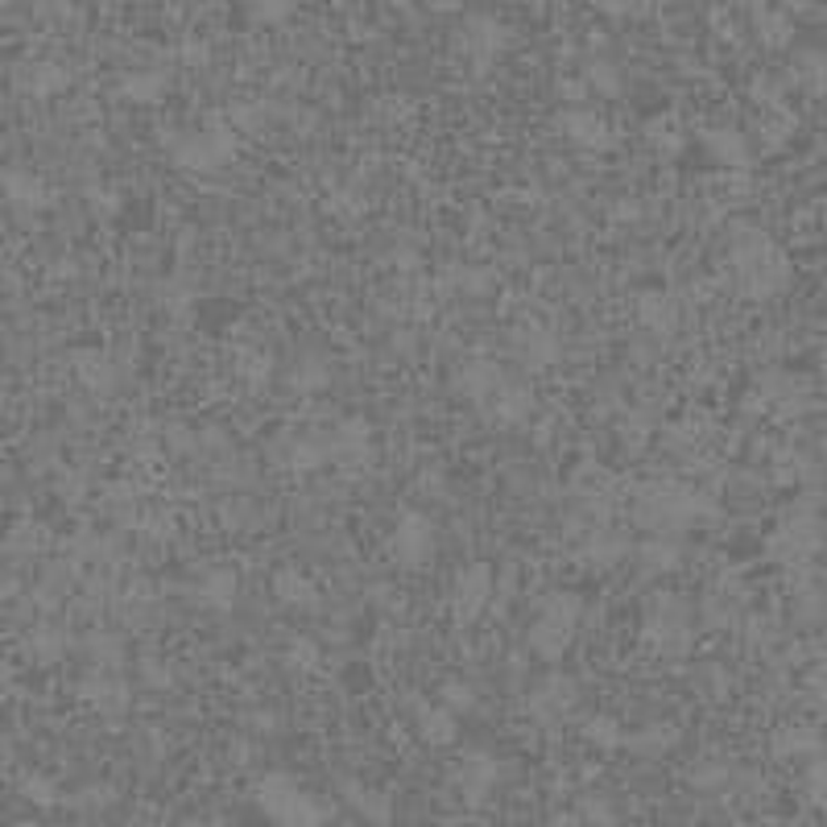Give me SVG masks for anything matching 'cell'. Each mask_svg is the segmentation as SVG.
Segmentation results:
<instances>
[{
	"label": "cell",
	"mask_w": 827,
	"mask_h": 827,
	"mask_svg": "<svg viewBox=\"0 0 827 827\" xmlns=\"http://www.w3.org/2000/svg\"><path fill=\"white\" fill-rule=\"evenodd\" d=\"M728 277L744 298H774L790 286V261L765 232L737 227L732 248H728Z\"/></svg>",
	"instance_id": "6da1fadb"
},
{
	"label": "cell",
	"mask_w": 827,
	"mask_h": 827,
	"mask_svg": "<svg viewBox=\"0 0 827 827\" xmlns=\"http://www.w3.org/2000/svg\"><path fill=\"white\" fill-rule=\"evenodd\" d=\"M707 514H712V501L695 489H687V484H675V480L645 484L633 501V517L650 534H670V530H682V526H691Z\"/></svg>",
	"instance_id": "7a4b0ae2"
},
{
	"label": "cell",
	"mask_w": 827,
	"mask_h": 827,
	"mask_svg": "<svg viewBox=\"0 0 827 827\" xmlns=\"http://www.w3.org/2000/svg\"><path fill=\"white\" fill-rule=\"evenodd\" d=\"M165 149H170L174 165L186 170V174H215V170L236 162L240 133L224 121H211L203 128H195V133H178L174 141H165Z\"/></svg>",
	"instance_id": "3957f363"
},
{
	"label": "cell",
	"mask_w": 827,
	"mask_h": 827,
	"mask_svg": "<svg viewBox=\"0 0 827 827\" xmlns=\"http://www.w3.org/2000/svg\"><path fill=\"white\" fill-rule=\"evenodd\" d=\"M579 625H583V596H576V592H551L538 604L534 625H530V650L542 662H558L571 650Z\"/></svg>",
	"instance_id": "277c9868"
},
{
	"label": "cell",
	"mask_w": 827,
	"mask_h": 827,
	"mask_svg": "<svg viewBox=\"0 0 827 827\" xmlns=\"http://www.w3.org/2000/svg\"><path fill=\"white\" fill-rule=\"evenodd\" d=\"M641 641L658 654V658H682L695 641V625H691V608L682 596L662 592L645 604V617H641Z\"/></svg>",
	"instance_id": "5b68a950"
},
{
	"label": "cell",
	"mask_w": 827,
	"mask_h": 827,
	"mask_svg": "<svg viewBox=\"0 0 827 827\" xmlns=\"http://www.w3.org/2000/svg\"><path fill=\"white\" fill-rule=\"evenodd\" d=\"M252 799L261 806V815L273 824L286 827H314L328 819V811L310 799V790L294 782L289 774H266L261 782L252 786Z\"/></svg>",
	"instance_id": "8992f818"
},
{
	"label": "cell",
	"mask_w": 827,
	"mask_h": 827,
	"mask_svg": "<svg viewBox=\"0 0 827 827\" xmlns=\"http://www.w3.org/2000/svg\"><path fill=\"white\" fill-rule=\"evenodd\" d=\"M439 551V534H434V521L422 509H402L393 517L390 530V558L406 571H418L427 567Z\"/></svg>",
	"instance_id": "52a82bcc"
},
{
	"label": "cell",
	"mask_w": 827,
	"mask_h": 827,
	"mask_svg": "<svg viewBox=\"0 0 827 827\" xmlns=\"http://www.w3.org/2000/svg\"><path fill=\"white\" fill-rule=\"evenodd\" d=\"M493 592H496V579H493V567L489 563H464L452 579V596H447V608H452V620L455 625H476V620L489 613V604H493Z\"/></svg>",
	"instance_id": "ba28073f"
},
{
	"label": "cell",
	"mask_w": 827,
	"mask_h": 827,
	"mask_svg": "<svg viewBox=\"0 0 827 827\" xmlns=\"http://www.w3.org/2000/svg\"><path fill=\"white\" fill-rule=\"evenodd\" d=\"M455 50L472 66H493L509 50V25L496 21L493 13H472V17H464L459 34H455Z\"/></svg>",
	"instance_id": "9c48e42d"
},
{
	"label": "cell",
	"mask_w": 827,
	"mask_h": 827,
	"mask_svg": "<svg viewBox=\"0 0 827 827\" xmlns=\"http://www.w3.org/2000/svg\"><path fill=\"white\" fill-rule=\"evenodd\" d=\"M579 703V682L567 679V675H546V679L538 682L534 691H530V700H526V712H530V720L542 724V728H551V724L567 720L571 712H576Z\"/></svg>",
	"instance_id": "30bf717a"
},
{
	"label": "cell",
	"mask_w": 827,
	"mask_h": 827,
	"mask_svg": "<svg viewBox=\"0 0 827 827\" xmlns=\"http://www.w3.org/2000/svg\"><path fill=\"white\" fill-rule=\"evenodd\" d=\"M501 774H505V769H501V757H496V753H489V749H468V753L455 762L452 778L468 803H484L496 790V782H501Z\"/></svg>",
	"instance_id": "8fae6325"
},
{
	"label": "cell",
	"mask_w": 827,
	"mask_h": 827,
	"mask_svg": "<svg viewBox=\"0 0 827 827\" xmlns=\"http://www.w3.org/2000/svg\"><path fill=\"white\" fill-rule=\"evenodd\" d=\"M558 133L571 145H579V149H592V153H600V149H608V145L617 141L608 116L596 112V108H583V103H567L558 112Z\"/></svg>",
	"instance_id": "7c38bea8"
},
{
	"label": "cell",
	"mask_w": 827,
	"mask_h": 827,
	"mask_svg": "<svg viewBox=\"0 0 827 827\" xmlns=\"http://www.w3.org/2000/svg\"><path fill=\"white\" fill-rule=\"evenodd\" d=\"M819 551V526L811 514H794L778 526V534L769 538V555L782 563H806Z\"/></svg>",
	"instance_id": "4fadbf2b"
},
{
	"label": "cell",
	"mask_w": 827,
	"mask_h": 827,
	"mask_svg": "<svg viewBox=\"0 0 827 827\" xmlns=\"http://www.w3.org/2000/svg\"><path fill=\"white\" fill-rule=\"evenodd\" d=\"M480 410L489 414V422H496V427H521V422H530V418H534V393L505 377V381L493 390V397H489Z\"/></svg>",
	"instance_id": "5bb4252c"
},
{
	"label": "cell",
	"mask_w": 827,
	"mask_h": 827,
	"mask_svg": "<svg viewBox=\"0 0 827 827\" xmlns=\"http://www.w3.org/2000/svg\"><path fill=\"white\" fill-rule=\"evenodd\" d=\"M372 455V434L369 427L360 422V418H348V422H340L328 439V464H340V468H360V464H369Z\"/></svg>",
	"instance_id": "9a60e30c"
},
{
	"label": "cell",
	"mask_w": 827,
	"mask_h": 827,
	"mask_svg": "<svg viewBox=\"0 0 827 827\" xmlns=\"http://www.w3.org/2000/svg\"><path fill=\"white\" fill-rule=\"evenodd\" d=\"M269 588H273V596H277L282 608H294V613L319 608V583H314L303 567H277V571L269 576Z\"/></svg>",
	"instance_id": "2e32d148"
},
{
	"label": "cell",
	"mask_w": 827,
	"mask_h": 827,
	"mask_svg": "<svg viewBox=\"0 0 827 827\" xmlns=\"http://www.w3.org/2000/svg\"><path fill=\"white\" fill-rule=\"evenodd\" d=\"M0 195H4V203L17 207V211H41V207L50 203V186L41 183L34 170H21V165L0 170Z\"/></svg>",
	"instance_id": "e0dca14e"
},
{
	"label": "cell",
	"mask_w": 827,
	"mask_h": 827,
	"mask_svg": "<svg viewBox=\"0 0 827 827\" xmlns=\"http://www.w3.org/2000/svg\"><path fill=\"white\" fill-rule=\"evenodd\" d=\"M414 732H418V741L431 744V749H447L455 744L459 737V716H455L447 703H418V712H414Z\"/></svg>",
	"instance_id": "ac0fdd59"
},
{
	"label": "cell",
	"mask_w": 827,
	"mask_h": 827,
	"mask_svg": "<svg viewBox=\"0 0 827 827\" xmlns=\"http://www.w3.org/2000/svg\"><path fill=\"white\" fill-rule=\"evenodd\" d=\"M703 149H707V153H712V162L724 165V170H749V162H753L744 133L728 128V124L707 128V133H703Z\"/></svg>",
	"instance_id": "d6986e66"
},
{
	"label": "cell",
	"mask_w": 827,
	"mask_h": 827,
	"mask_svg": "<svg viewBox=\"0 0 827 827\" xmlns=\"http://www.w3.org/2000/svg\"><path fill=\"white\" fill-rule=\"evenodd\" d=\"M501 381H505V369H501V365H493V360H480V356H476V360H468L464 369L455 372V390L464 393L468 402H476V406H484V402L493 397V390L501 385Z\"/></svg>",
	"instance_id": "ffe728a7"
},
{
	"label": "cell",
	"mask_w": 827,
	"mask_h": 827,
	"mask_svg": "<svg viewBox=\"0 0 827 827\" xmlns=\"http://www.w3.org/2000/svg\"><path fill=\"white\" fill-rule=\"evenodd\" d=\"M199 604L215 608V613H232L236 600H240V571L236 567H211L203 579H199Z\"/></svg>",
	"instance_id": "44dd1931"
},
{
	"label": "cell",
	"mask_w": 827,
	"mask_h": 827,
	"mask_svg": "<svg viewBox=\"0 0 827 827\" xmlns=\"http://www.w3.org/2000/svg\"><path fill=\"white\" fill-rule=\"evenodd\" d=\"M633 314H638L641 328L654 331V335H670V331L679 328V307H675V298L662 294V289H645V294H638Z\"/></svg>",
	"instance_id": "7402d4cb"
},
{
	"label": "cell",
	"mask_w": 827,
	"mask_h": 827,
	"mask_svg": "<svg viewBox=\"0 0 827 827\" xmlns=\"http://www.w3.org/2000/svg\"><path fill=\"white\" fill-rule=\"evenodd\" d=\"M753 34L765 50H782L794 38V21L782 4H753Z\"/></svg>",
	"instance_id": "603a6c76"
},
{
	"label": "cell",
	"mask_w": 827,
	"mask_h": 827,
	"mask_svg": "<svg viewBox=\"0 0 827 827\" xmlns=\"http://www.w3.org/2000/svg\"><path fill=\"white\" fill-rule=\"evenodd\" d=\"M79 691L100 716H121L124 707H128V687L116 675H91V679H83Z\"/></svg>",
	"instance_id": "cb8c5ba5"
},
{
	"label": "cell",
	"mask_w": 827,
	"mask_h": 827,
	"mask_svg": "<svg viewBox=\"0 0 827 827\" xmlns=\"http://www.w3.org/2000/svg\"><path fill=\"white\" fill-rule=\"evenodd\" d=\"M517 351H521V360L530 365V369H551L558 360V335L551 328H538V323H530V328H521L517 331Z\"/></svg>",
	"instance_id": "d4e9b609"
},
{
	"label": "cell",
	"mask_w": 827,
	"mask_h": 827,
	"mask_svg": "<svg viewBox=\"0 0 827 827\" xmlns=\"http://www.w3.org/2000/svg\"><path fill=\"white\" fill-rule=\"evenodd\" d=\"M21 87L38 100H50V96H62L71 87V71L62 62H29L21 75Z\"/></svg>",
	"instance_id": "484cf974"
},
{
	"label": "cell",
	"mask_w": 827,
	"mask_h": 827,
	"mask_svg": "<svg viewBox=\"0 0 827 827\" xmlns=\"http://www.w3.org/2000/svg\"><path fill=\"white\" fill-rule=\"evenodd\" d=\"M116 91L128 103H158L170 91V75L165 71H128V75H121Z\"/></svg>",
	"instance_id": "4316f807"
},
{
	"label": "cell",
	"mask_w": 827,
	"mask_h": 827,
	"mask_svg": "<svg viewBox=\"0 0 827 827\" xmlns=\"http://www.w3.org/2000/svg\"><path fill=\"white\" fill-rule=\"evenodd\" d=\"M638 563L645 576H670V571L682 563V546L679 542H670V534H654L638 551Z\"/></svg>",
	"instance_id": "83f0119b"
},
{
	"label": "cell",
	"mask_w": 827,
	"mask_h": 827,
	"mask_svg": "<svg viewBox=\"0 0 827 827\" xmlns=\"http://www.w3.org/2000/svg\"><path fill=\"white\" fill-rule=\"evenodd\" d=\"M625 555H629V538L620 534V530H608V526L592 530V538L583 542V558H588L592 567H613V563H620Z\"/></svg>",
	"instance_id": "f1b7e54d"
},
{
	"label": "cell",
	"mask_w": 827,
	"mask_h": 827,
	"mask_svg": "<svg viewBox=\"0 0 827 827\" xmlns=\"http://www.w3.org/2000/svg\"><path fill=\"white\" fill-rule=\"evenodd\" d=\"M75 377L83 381V390L91 393H108L116 385V369H112L108 351H79L75 356Z\"/></svg>",
	"instance_id": "f546056e"
},
{
	"label": "cell",
	"mask_w": 827,
	"mask_h": 827,
	"mask_svg": "<svg viewBox=\"0 0 827 827\" xmlns=\"http://www.w3.org/2000/svg\"><path fill=\"white\" fill-rule=\"evenodd\" d=\"M579 732H583V741L592 744V749H600V753H613L620 744H629V732L620 728L617 716H588Z\"/></svg>",
	"instance_id": "4dcf8cb0"
},
{
	"label": "cell",
	"mask_w": 827,
	"mask_h": 827,
	"mask_svg": "<svg viewBox=\"0 0 827 827\" xmlns=\"http://www.w3.org/2000/svg\"><path fill=\"white\" fill-rule=\"evenodd\" d=\"M348 803L356 806V815L360 819H369V824H390L393 819V806H390V794H381V790H369V786H348Z\"/></svg>",
	"instance_id": "1f68e13d"
},
{
	"label": "cell",
	"mask_w": 827,
	"mask_h": 827,
	"mask_svg": "<svg viewBox=\"0 0 827 827\" xmlns=\"http://www.w3.org/2000/svg\"><path fill=\"white\" fill-rule=\"evenodd\" d=\"M583 83H588V91L600 96V100H617L620 87H625V79H620V66L617 62H608V59L592 62V66L583 71Z\"/></svg>",
	"instance_id": "d6a6232c"
},
{
	"label": "cell",
	"mask_w": 827,
	"mask_h": 827,
	"mask_svg": "<svg viewBox=\"0 0 827 827\" xmlns=\"http://www.w3.org/2000/svg\"><path fill=\"white\" fill-rule=\"evenodd\" d=\"M815 749H819V732L806 728V724H790L774 741V753H782V757H803V753H815Z\"/></svg>",
	"instance_id": "836d02e7"
},
{
	"label": "cell",
	"mask_w": 827,
	"mask_h": 827,
	"mask_svg": "<svg viewBox=\"0 0 827 827\" xmlns=\"http://www.w3.org/2000/svg\"><path fill=\"white\" fill-rule=\"evenodd\" d=\"M289 381H294L298 393H319L331 381L328 360H323V356H303V360L294 365V377H289Z\"/></svg>",
	"instance_id": "e575fe53"
},
{
	"label": "cell",
	"mask_w": 827,
	"mask_h": 827,
	"mask_svg": "<svg viewBox=\"0 0 827 827\" xmlns=\"http://www.w3.org/2000/svg\"><path fill=\"white\" fill-rule=\"evenodd\" d=\"M248 13L257 25H286L298 13V0H248Z\"/></svg>",
	"instance_id": "d590c367"
},
{
	"label": "cell",
	"mask_w": 827,
	"mask_h": 827,
	"mask_svg": "<svg viewBox=\"0 0 827 827\" xmlns=\"http://www.w3.org/2000/svg\"><path fill=\"white\" fill-rule=\"evenodd\" d=\"M650 145L658 149L662 158H670V153H679L682 145H687V137H682V128H679V124H675V121H666V116H662V121L650 124Z\"/></svg>",
	"instance_id": "8d00e7d4"
},
{
	"label": "cell",
	"mask_w": 827,
	"mask_h": 827,
	"mask_svg": "<svg viewBox=\"0 0 827 827\" xmlns=\"http://www.w3.org/2000/svg\"><path fill=\"white\" fill-rule=\"evenodd\" d=\"M439 700L447 703L455 716H459V712H476V703H480V700H476V687H472V682H464V679H447V682H443V687H439Z\"/></svg>",
	"instance_id": "74e56055"
},
{
	"label": "cell",
	"mask_w": 827,
	"mask_h": 827,
	"mask_svg": "<svg viewBox=\"0 0 827 827\" xmlns=\"http://www.w3.org/2000/svg\"><path fill=\"white\" fill-rule=\"evenodd\" d=\"M286 662L294 666V670H298V675H310V670H319V662H323V650H319V641H314V638H294Z\"/></svg>",
	"instance_id": "f35d334b"
},
{
	"label": "cell",
	"mask_w": 827,
	"mask_h": 827,
	"mask_svg": "<svg viewBox=\"0 0 827 827\" xmlns=\"http://www.w3.org/2000/svg\"><path fill=\"white\" fill-rule=\"evenodd\" d=\"M25 650L34 654L38 666H50V662H59V654H62V638L54 633V629H38L34 638L25 641Z\"/></svg>",
	"instance_id": "ab89813d"
},
{
	"label": "cell",
	"mask_w": 827,
	"mask_h": 827,
	"mask_svg": "<svg viewBox=\"0 0 827 827\" xmlns=\"http://www.w3.org/2000/svg\"><path fill=\"white\" fill-rule=\"evenodd\" d=\"M794 75H799V83H806V87H824L827 59L819 54V50H803V54L794 59Z\"/></svg>",
	"instance_id": "60d3db41"
},
{
	"label": "cell",
	"mask_w": 827,
	"mask_h": 827,
	"mask_svg": "<svg viewBox=\"0 0 827 827\" xmlns=\"http://www.w3.org/2000/svg\"><path fill=\"white\" fill-rule=\"evenodd\" d=\"M803 790L815 806H827V762H811L803 774Z\"/></svg>",
	"instance_id": "b9f144b4"
},
{
	"label": "cell",
	"mask_w": 827,
	"mask_h": 827,
	"mask_svg": "<svg viewBox=\"0 0 827 827\" xmlns=\"http://www.w3.org/2000/svg\"><path fill=\"white\" fill-rule=\"evenodd\" d=\"M21 790H25V799H29V803H38V806L59 803V786L50 782V778H41V774H29V778L21 782Z\"/></svg>",
	"instance_id": "7bdbcfd3"
},
{
	"label": "cell",
	"mask_w": 827,
	"mask_h": 827,
	"mask_svg": "<svg viewBox=\"0 0 827 827\" xmlns=\"http://www.w3.org/2000/svg\"><path fill=\"white\" fill-rule=\"evenodd\" d=\"M629 744H638V749H670V744H675V728H666V724H654L650 732L633 737Z\"/></svg>",
	"instance_id": "ee69618b"
},
{
	"label": "cell",
	"mask_w": 827,
	"mask_h": 827,
	"mask_svg": "<svg viewBox=\"0 0 827 827\" xmlns=\"http://www.w3.org/2000/svg\"><path fill=\"white\" fill-rule=\"evenodd\" d=\"M604 21H620L633 13V0H588Z\"/></svg>",
	"instance_id": "f6af8a7d"
},
{
	"label": "cell",
	"mask_w": 827,
	"mask_h": 827,
	"mask_svg": "<svg viewBox=\"0 0 827 827\" xmlns=\"http://www.w3.org/2000/svg\"><path fill=\"white\" fill-rule=\"evenodd\" d=\"M724 774H728L724 765H695V769H691V786H703V790H707V786L724 782Z\"/></svg>",
	"instance_id": "bcb514c9"
},
{
	"label": "cell",
	"mask_w": 827,
	"mask_h": 827,
	"mask_svg": "<svg viewBox=\"0 0 827 827\" xmlns=\"http://www.w3.org/2000/svg\"><path fill=\"white\" fill-rule=\"evenodd\" d=\"M753 100L765 103V108H774V103H782V87L774 79H757L753 83Z\"/></svg>",
	"instance_id": "7dc6e473"
},
{
	"label": "cell",
	"mask_w": 827,
	"mask_h": 827,
	"mask_svg": "<svg viewBox=\"0 0 827 827\" xmlns=\"http://www.w3.org/2000/svg\"><path fill=\"white\" fill-rule=\"evenodd\" d=\"M464 4H468V0H427V9L439 13V17H447V13H464Z\"/></svg>",
	"instance_id": "c3c4849f"
},
{
	"label": "cell",
	"mask_w": 827,
	"mask_h": 827,
	"mask_svg": "<svg viewBox=\"0 0 827 827\" xmlns=\"http://www.w3.org/2000/svg\"><path fill=\"white\" fill-rule=\"evenodd\" d=\"M583 819H608V824H613V819H617V811H613L608 803H604V806L588 803V806H583Z\"/></svg>",
	"instance_id": "681fc988"
},
{
	"label": "cell",
	"mask_w": 827,
	"mask_h": 827,
	"mask_svg": "<svg viewBox=\"0 0 827 827\" xmlns=\"http://www.w3.org/2000/svg\"><path fill=\"white\" fill-rule=\"evenodd\" d=\"M459 286L472 289V294H480V289L489 286V277H484V273H468V269H464V273H459Z\"/></svg>",
	"instance_id": "f907efd6"
},
{
	"label": "cell",
	"mask_w": 827,
	"mask_h": 827,
	"mask_svg": "<svg viewBox=\"0 0 827 827\" xmlns=\"http://www.w3.org/2000/svg\"><path fill=\"white\" fill-rule=\"evenodd\" d=\"M9 687H13V670L0 662V707H4V700H9Z\"/></svg>",
	"instance_id": "816d5d0a"
},
{
	"label": "cell",
	"mask_w": 827,
	"mask_h": 827,
	"mask_svg": "<svg viewBox=\"0 0 827 827\" xmlns=\"http://www.w3.org/2000/svg\"><path fill=\"white\" fill-rule=\"evenodd\" d=\"M778 4H782L790 17H794V13H806V9H811V0H778Z\"/></svg>",
	"instance_id": "f5cc1de1"
},
{
	"label": "cell",
	"mask_w": 827,
	"mask_h": 827,
	"mask_svg": "<svg viewBox=\"0 0 827 827\" xmlns=\"http://www.w3.org/2000/svg\"><path fill=\"white\" fill-rule=\"evenodd\" d=\"M9 4H13V0H0V9H9Z\"/></svg>",
	"instance_id": "db71d44e"
}]
</instances>
